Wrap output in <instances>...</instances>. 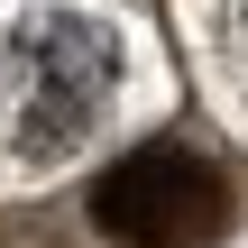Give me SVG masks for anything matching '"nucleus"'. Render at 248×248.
Segmentation results:
<instances>
[{
  "label": "nucleus",
  "mask_w": 248,
  "mask_h": 248,
  "mask_svg": "<svg viewBox=\"0 0 248 248\" xmlns=\"http://www.w3.org/2000/svg\"><path fill=\"white\" fill-rule=\"evenodd\" d=\"M110 83H120V37L92 9H28L0 37V156L18 175L64 166L101 129Z\"/></svg>",
  "instance_id": "nucleus-1"
},
{
  "label": "nucleus",
  "mask_w": 248,
  "mask_h": 248,
  "mask_svg": "<svg viewBox=\"0 0 248 248\" xmlns=\"http://www.w3.org/2000/svg\"><path fill=\"white\" fill-rule=\"evenodd\" d=\"M92 221L120 248H202L230 221V184L184 147H138L92 184Z\"/></svg>",
  "instance_id": "nucleus-2"
},
{
  "label": "nucleus",
  "mask_w": 248,
  "mask_h": 248,
  "mask_svg": "<svg viewBox=\"0 0 248 248\" xmlns=\"http://www.w3.org/2000/svg\"><path fill=\"white\" fill-rule=\"evenodd\" d=\"M230 46H239V64H248V0H230Z\"/></svg>",
  "instance_id": "nucleus-3"
}]
</instances>
